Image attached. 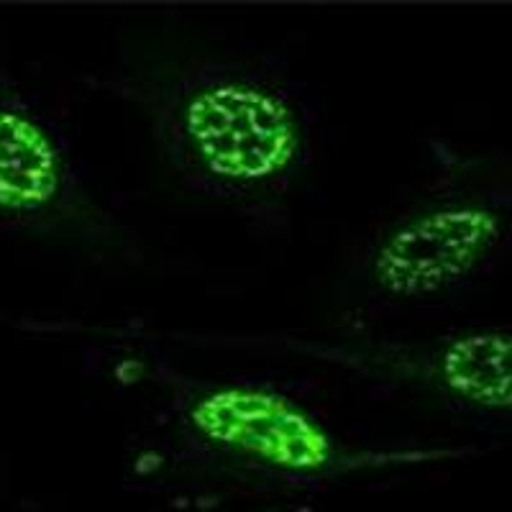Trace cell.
<instances>
[{
    "mask_svg": "<svg viewBox=\"0 0 512 512\" xmlns=\"http://www.w3.org/2000/svg\"><path fill=\"white\" fill-rule=\"evenodd\" d=\"M105 88L139 108L192 192L241 210L287 200L313 162V111L292 77L241 52L141 59Z\"/></svg>",
    "mask_w": 512,
    "mask_h": 512,
    "instance_id": "6da1fadb",
    "label": "cell"
},
{
    "mask_svg": "<svg viewBox=\"0 0 512 512\" xmlns=\"http://www.w3.org/2000/svg\"><path fill=\"white\" fill-rule=\"evenodd\" d=\"M144 377L167 392L177 438L228 469L280 482H326L425 459L423 451L351 446L303 400L269 382L192 377L162 361H146Z\"/></svg>",
    "mask_w": 512,
    "mask_h": 512,
    "instance_id": "7a4b0ae2",
    "label": "cell"
},
{
    "mask_svg": "<svg viewBox=\"0 0 512 512\" xmlns=\"http://www.w3.org/2000/svg\"><path fill=\"white\" fill-rule=\"evenodd\" d=\"M0 228L88 249H123L70 141L0 54Z\"/></svg>",
    "mask_w": 512,
    "mask_h": 512,
    "instance_id": "3957f363",
    "label": "cell"
},
{
    "mask_svg": "<svg viewBox=\"0 0 512 512\" xmlns=\"http://www.w3.org/2000/svg\"><path fill=\"white\" fill-rule=\"evenodd\" d=\"M505 208L479 192H443L390 218L361 259V285L384 305L425 303L477 277L505 244Z\"/></svg>",
    "mask_w": 512,
    "mask_h": 512,
    "instance_id": "277c9868",
    "label": "cell"
},
{
    "mask_svg": "<svg viewBox=\"0 0 512 512\" xmlns=\"http://www.w3.org/2000/svg\"><path fill=\"white\" fill-rule=\"evenodd\" d=\"M369 382L423 390L487 413H512V333L477 328L436 338H259Z\"/></svg>",
    "mask_w": 512,
    "mask_h": 512,
    "instance_id": "5b68a950",
    "label": "cell"
}]
</instances>
